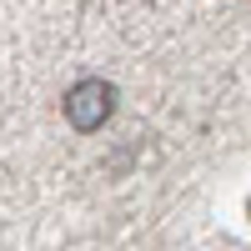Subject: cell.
Segmentation results:
<instances>
[{
    "instance_id": "obj_1",
    "label": "cell",
    "mask_w": 251,
    "mask_h": 251,
    "mask_svg": "<svg viewBox=\"0 0 251 251\" xmlns=\"http://www.w3.org/2000/svg\"><path fill=\"white\" fill-rule=\"evenodd\" d=\"M60 111H66V121L75 126V131H100V126L111 121L116 111V86L111 80H80V86L66 91V100H60Z\"/></svg>"
}]
</instances>
